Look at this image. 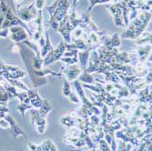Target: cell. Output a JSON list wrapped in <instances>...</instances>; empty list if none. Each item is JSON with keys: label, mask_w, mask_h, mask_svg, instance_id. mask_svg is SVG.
<instances>
[{"label": "cell", "mask_w": 152, "mask_h": 151, "mask_svg": "<svg viewBox=\"0 0 152 151\" xmlns=\"http://www.w3.org/2000/svg\"><path fill=\"white\" fill-rule=\"evenodd\" d=\"M78 79H79L80 81H82V82H84V83H89V84H91V83H92V81H93L92 76L89 75V74H88V73H85V72L79 77Z\"/></svg>", "instance_id": "14"}, {"label": "cell", "mask_w": 152, "mask_h": 151, "mask_svg": "<svg viewBox=\"0 0 152 151\" xmlns=\"http://www.w3.org/2000/svg\"><path fill=\"white\" fill-rule=\"evenodd\" d=\"M4 118H6L8 121L9 127L11 128V130H12L14 138L17 139L18 136H23L25 139H27V136L21 130V128L18 126V124H17V122L15 121V119H14L11 116H5Z\"/></svg>", "instance_id": "7"}, {"label": "cell", "mask_w": 152, "mask_h": 151, "mask_svg": "<svg viewBox=\"0 0 152 151\" xmlns=\"http://www.w3.org/2000/svg\"><path fill=\"white\" fill-rule=\"evenodd\" d=\"M67 98H68V99H69L70 102H72V103H74V104H78V103H80V98H78V97H77V96L75 93H71V92H70L69 96H68Z\"/></svg>", "instance_id": "17"}, {"label": "cell", "mask_w": 152, "mask_h": 151, "mask_svg": "<svg viewBox=\"0 0 152 151\" xmlns=\"http://www.w3.org/2000/svg\"><path fill=\"white\" fill-rule=\"evenodd\" d=\"M12 51H13V52H15V53H17L18 51H19L18 47V46H14V47L12 48Z\"/></svg>", "instance_id": "23"}, {"label": "cell", "mask_w": 152, "mask_h": 151, "mask_svg": "<svg viewBox=\"0 0 152 151\" xmlns=\"http://www.w3.org/2000/svg\"><path fill=\"white\" fill-rule=\"evenodd\" d=\"M89 51L90 50H83V51L77 52V55L79 57V62H80L82 68H86V66L89 58Z\"/></svg>", "instance_id": "10"}, {"label": "cell", "mask_w": 152, "mask_h": 151, "mask_svg": "<svg viewBox=\"0 0 152 151\" xmlns=\"http://www.w3.org/2000/svg\"><path fill=\"white\" fill-rule=\"evenodd\" d=\"M61 123L63 125H65L67 128H73L76 126V122H75V117H73L72 116L69 115H66L63 117H61Z\"/></svg>", "instance_id": "12"}, {"label": "cell", "mask_w": 152, "mask_h": 151, "mask_svg": "<svg viewBox=\"0 0 152 151\" xmlns=\"http://www.w3.org/2000/svg\"><path fill=\"white\" fill-rule=\"evenodd\" d=\"M0 127H2L3 128H9V123H8V121L6 118L0 119Z\"/></svg>", "instance_id": "21"}, {"label": "cell", "mask_w": 152, "mask_h": 151, "mask_svg": "<svg viewBox=\"0 0 152 151\" xmlns=\"http://www.w3.org/2000/svg\"><path fill=\"white\" fill-rule=\"evenodd\" d=\"M18 110H19V112L21 113V115L22 116H24L25 115V112H26V110H27V109H31V108H33V107L32 106H30V104L29 105H27V104H23V103H21L19 106H18Z\"/></svg>", "instance_id": "16"}, {"label": "cell", "mask_w": 152, "mask_h": 151, "mask_svg": "<svg viewBox=\"0 0 152 151\" xmlns=\"http://www.w3.org/2000/svg\"><path fill=\"white\" fill-rule=\"evenodd\" d=\"M150 50H151V45H147L146 47H141L137 48V56L140 58V63H143L145 59L148 57Z\"/></svg>", "instance_id": "8"}, {"label": "cell", "mask_w": 152, "mask_h": 151, "mask_svg": "<svg viewBox=\"0 0 152 151\" xmlns=\"http://www.w3.org/2000/svg\"><path fill=\"white\" fill-rule=\"evenodd\" d=\"M9 35H11L9 37L11 40L16 41V42H19V41H24L25 39H27L26 32L25 31V28L21 26H14L9 28Z\"/></svg>", "instance_id": "5"}, {"label": "cell", "mask_w": 152, "mask_h": 151, "mask_svg": "<svg viewBox=\"0 0 152 151\" xmlns=\"http://www.w3.org/2000/svg\"><path fill=\"white\" fill-rule=\"evenodd\" d=\"M14 2H15L16 7L18 8V5H21L24 2V0H14Z\"/></svg>", "instance_id": "22"}, {"label": "cell", "mask_w": 152, "mask_h": 151, "mask_svg": "<svg viewBox=\"0 0 152 151\" xmlns=\"http://www.w3.org/2000/svg\"><path fill=\"white\" fill-rule=\"evenodd\" d=\"M151 19V13L148 11L141 12L139 16L136 18L132 25L124 32L121 36L122 38H132L136 39L139 37L145 30L146 26Z\"/></svg>", "instance_id": "1"}, {"label": "cell", "mask_w": 152, "mask_h": 151, "mask_svg": "<svg viewBox=\"0 0 152 151\" xmlns=\"http://www.w3.org/2000/svg\"><path fill=\"white\" fill-rule=\"evenodd\" d=\"M40 146H41V148H42V151H58L56 145H55L50 139L45 140Z\"/></svg>", "instance_id": "13"}, {"label": "cell", "mask_w": 152, "mask_h": 151, "mask_svg": "<svg viewBox=\"0 0 152 151\" xmlns=\"http://www.w3.org/2000/svg\"><path fill=\"white\" fill-rule=\"evenodd\" d=\"M96 148H93L92 150H90V151H96ZM71 151H83V150H79V149H74V150H71Z\"/></svg>", "instance_id": "24"}, {"label": "cell", "mask_w": 152, "mask_h": 151, "mask_svg": "<svg viewBox=\"0 0 152 151\" xmlns=\"http://www.w3.org/2000/svg\"><path fill=\"white\" fill-rule=\"evenodd\" d=\"M62 92H63V95L65 97H68L70 94V84L68 83V81L65 80L64 83H63V88H62Z\"/></svg>", "instance_id": "15"}, {"label": "cell", "mask_w": 152, "mask_h": 151, "mask_svg": "<svg viewBox=\"0 0 152 151\" xmlns=\"http://www.w3.org/2000/svg\"><path fill=\"white\" fill-rule=\"evenodd\" d=\"M65 51H66V44H64L63 42H61L58 46V47L56 49H53L50 53H48L47 56L44 58L43 66H46L48 64H51L52 62H54L55 60L60 59L63 57Z\"/></svg>", "instance_id": "3"}, {"label": "cell", "mask_w": 152, "mask_h": 151, "mask_svg": "<svg viewBox=\"0 0 152 151\" xmlns=\"http://www.w3.org/2000/svg\"><path fill=\"white\" fill-rule=\"evenodd\" d=\"M37 13L38 10L36 8L34 3H30L27 7L18 10L19 18L26 22H31L33 19H35L37 16Z\"/></svg>", "instance_id": "2"}, {"label": "cell", "mask_w": 152, "mask_h": 151, "mask_svg": "<svg viewBox=\"0 0 152 151\" xmlns=\"http://www.w3.org/2000/svg\"><path fill=\"white\" fill-rule=\"evenodd\" d=\"M0 36L1 37H9V29L8 28H2L0 30Z\"/></svg>", "instance_id": "20"}, {"label": "cell", "mask_w": 152, "mask_h": 151, "mask_svg": "<svg viewBox=\"0 0 152 151\" xmlns=\"http://www.w3.org/2000/svg\"><path fill=\"white\" fill-rule=\"evenodd\" d=\"M28 147L30 149V151H42V148H41V146L40 145H35L33 143H28Z\"/></svg>", "instance_id": "19"}, {"label": "cell", "mask_w": 152, "mask_h": 151, "mask_svg": "<svg viewBox=\"0 0 152 151\" xmlns=\"http://www.w3.org/2000/svg\"><path fill=\"white\" fill-rule=\"evenodd\" d=\"M136 44L139 46H142L144 44L151 45V33H142L139 37L136 38Z\"/></svg>", "instance_id": "9"}, {"label": "cell", "mask_w": 152, "mask_h": 151, "mask_svg": "<svg viewBox=\"0 0 152 151\" xmlns=\"http://www.w3.org/2000/svg\"><path fill=\"white\" fill-rule=\"evenodd\" d=\"M51 110V105L50 103L48 101V100H43V104H42V107L39 108V114L41 117H47V116L48 115V113L50 112Z\"/></svg>", "instance_id": "11"}, {"label": "cell", "mask_w": 152, "mask_h": 151, "mask_svg": "<svg viewBox=\"0 0 152 151\" xmlns=\"http://www.w3.org/2000/svg\"><path fill=\"white\" fill-rule=\"evenodd\" d=\"M30 116H31L32 124H33V126L36 127L37 132L40 135L44 134L46 129H47V121H46V118L40 116L38 110L32 111Z\"/></svg>", "instance_id": "4"}, {"label": "cell", "mask_w": 152, "mask_h": 151, "mask_svg": "<svg viewBox=\"0 0 152 151\" xmlns=\"http://www.w3.org/2000/svg\"><path fill=\"white\" fill-rule=\"evenodd\" d=\"M45 4H46V0H35V3H34L36 8L38 11L39 10H42V8L44 7Z\"/></svg>", "instance_id": "18"}, {"label": "cell", "mask_w": 152, "mask_h": 151, "mask_svg": "<svg viewBox=\"0 0 152 151\" xmlns=\"http://www.w3.org/2000/svg\"><path fill=\"white\" fill-rule=\"evenodd\" d=\"M63 73L65 74L66 77L68 80L73 81V80H76L79 77L81 70H80V68L76 65H69V66L65 67Z\"/></svg>", "instance_id": "6"}]
</instances>
